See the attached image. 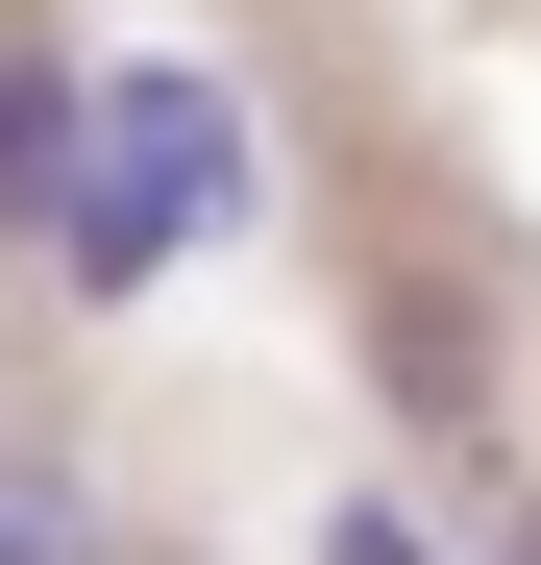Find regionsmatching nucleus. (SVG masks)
<instances>
[{
  "label": "nucleus",
  "instance_id": "nucleus-1",
  "mask_svg": "<svg viewBox=\"0 0 541 565\" xmlns=\"http://www.w3.org/2000/svg\"><path fill=\"white\" fill-rule=\"evenodd\" d=\"M246 222V99L198 50H148V74H99V172H74V222H50V270L74 296H148L172 246H222Z\"/></svg>",
  "mask_w": 541,
  "mask_h": 565
},
{
  "label": "nucleus",
  "instance_id": "nucleus-2",
  "mask_svg": "<svg viewBox=\"0 0 541 565\" xmlns=\"http://www.w3.org/2000/svg\"><path fill=\"white\" fill-rule=\"evenodd\" d=\"M74 172H99V74L0 50V246H50V222H74Z\"/></svg>",
  "mask_w": 541,
  "mask_h": 565
},
{
  "label": "nucleus",
  "instance_id": "nucleus-3",
  "mask_svg": "<svg viewBox=\"0 0 541 565\" xmlns=\"http://www.w3.org/2000/svg\"><path fill=\"white\" fill-rule=\"evenodd\" d=\"M370 369H394V418H418V443H492V344L443 320V296H370Z\"/></svg>",
  "mask_w": 541,
  "mask_h": 565
},
{
  "label": "nucleus",
  "instance_id": "nucleus-4",
  "mask_svg": "<svg viewBox=\"0 0 541 565\" xmlns=\"http://www.w3.org/2000/svg\"><path fill=\"white\" fill-rule=\"evenodd\" d=\"M0 565H99V467H50V443H0Z\"/></svg>",
  "mask_w": 541,
  "mask_h": 565
},
{
  "label": "nucleus",
  "instance_id": "nucleus-5",
  "mask_svg": "<svg viewBox=\"0 0 541 565\" xmlns=\"http://www.w3.org/2000/svg\"><path fill=\"white\" fill-rule=\"evenodd\" d=\"M320 565H443V541H418L394 492H344V516H320Z\"/></svg>",
  "mask_w": 541,
  "mask_h": 565
},
{
  "label": "nucleus",
  "instance_id": "nucleus-6",
  "mask_svg": "<svg viewBox=\"0 0 541 565\" xmlns=\"http://www.w3.org/2000/svg\"><path fill=\"white\" fill-rule=\"evenodd\" d=\"M492 565H541V492H517V516H492Z\"/></svg>",
  "mask_w": 541,
  "mask_h": 565
}]
</instances>
